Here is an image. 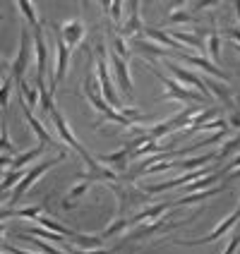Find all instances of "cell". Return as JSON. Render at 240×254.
<instances>
[{"label": "cell", "mask_w": 240, "mask_h": 254, "mask_svg": "<svg viewBox=\"0 0 240 254\" xmlns=\"http://www.w3.org/2000/svg\"><path fill=\"white\" fill-rule=\"evenodd\" d=\"M221 192H226V185H216V187H212V190H202V192L183 194V197L173 199V209H178V206H187V204H197V201H204V199H209V197H216V194H221Z\"/></svg>", "instance_id": "ac0fdd59"}, {"label": "cell", "mask_w": 240, "mask_h": 254, "mask_svg": "<svg viewBox=\"0 0 240 254\" xmlns=\"http://www.w3.org/2000/svg\"><path fill=\"white\" fill-rule=\"evenodd\" d=\"M207 51H209V56H212V63H219V60H221V36H219V31H216V29L209 31Z\"/></svg>", "instance_id": "e575fe53"}, {"label": "cell", "mask_w": 240, "mask_h": 254, "mask_svg": "<svg viewBox=\"0 0 240 254\" xmlns=\"http://www.w3.org/2000/svg\"><path fill=\"white\" fill-rule=\"evenodd\" d=\"M221 115V108L219 106H209V108H204V111H199L195 118H192V123H190V127H187V134H195V132H199V127L207 125L209 120H216Z\"/></svg>", "instance_id": "7402d4cb"}, {"label": "cell", "mask_w": 240, "mask_h": 254, "mask_svg": "<svg viewBox=\"0 0 240 254\" xmlns=\"http://www.w3.org/2000/svg\"><path fill=\"white\" fill-rule=\"evenodd\" d=\"M24 175H27V170H12V168L5 170V175H2V194H7V190L17 187Z\"/></svg>", "instance_id": "1f68e13d"}, {"label": "cell", "mask_w": 240, "mask_h": 254, "mask_svg": "<svg viewBox=\"0 0 240 254\" xmlns=\"http://www.w3.org/2000/svg\"><path fill=\"white\" fill-rule=\"evenodd\" d=\"M166 67H168V72L178 79V82H185V86H192L195 91H199L202 96H207V99L212 101V94H209V89H207V82H204L199 74L190 72L187 67H180V65H178V63H173V60L166 63Z\"/></svg>", "instance_id": "8fae6325"}, {"label": "cell", "mask_w": 240, "mask_h": 254, "mask_svg": "<svg viewBox=\"0 0 240 254\" xmlns=\"http://www.w3.org/2000/svg\"><path fill=\"white\" fill-rule=\"evenodd\" d=\"M65 158H68V154L63 151V154H58L56 158H46V161H39V163H34V166H31V168L27 170V175L22 178V183H19V185H17V187L12 190V197L7 199V201H5L2 206H7L10 201H19V199L24 197V194H27V190H29V187H31L34 183H36V180L41 178V175L46 173V170H51L53 166H58V163H63Z\"/></svg>", "instance_id": "277c9868"}, {"label": "cell", "mask_w": 240, "mask_h": 254, "mask_svg": "<svg viewBox=\"0 0 240 254\" xmlns=\"http://www.w3.org/2000/svg\"><path fill=\"white\" fill-rule=\"evenodd\" d=\"M238 146H240V132L236 134V137H233V139H228L226 144H224V146L216 151V161H224V158H228V156L238 149Z\"/></svg>", "instance_id": "74e56055"}, {"label": "cell", "mask_w": 240, "mask_h": 254, "mask_svg": "<svg viewBox=\"0 0 240 254\" xmlns=\"http://www.w3.org/2000/svg\"><path fill=\"white\" fill-rule=\"evenodd\" d=\"M111 43H113V46H111V51H115L118 56L125 58V60L130 58V48L125 46V39H123V36H113V41Z\"/></svg>", "instance_id": "60d3db41"}, {"label": "cell", "mask_w": 240, "mask_h": 254, "mask_svg": "<svg viewBox=\"0 0 240 254\" xmlns=\"http://www.w3.org/2000/svg\"><path fill=\"white\" fill-rule=\"evenodd\" d=\"M17 5H19V12L24 14V17H27V22L31 24V29L41 27V22H39V14H36V10H34V5H31L29 0H19Z\"/></svg>", "instance_id": "d590c367"}, {"label": "cell", "mask_w": 240, "mask_h": 254, "mask_svg": "<svg viewBox=\"0 0 240 254\" xmlns=\"http://www.w3.org/2000/svg\"><path fill=\"white\" fill-rule=\"evenodd\" d=\"M140 5H142L140 0H132V2H130V17H127L125 24L118 29L123 39H125V36H135L137 31H144V27H142V19H140Z\"/></svg>", "instance_id": "d6986e66"}, {"label": "cell", "mask_w": 240, "mask_h": 254, "mask_svg": "<svg viewBox=\"0 0 240 254\" xmlns=\"http://www.w3.org/2000/svg\"><path fill=\"white\" fill-rule=\"evenodd\" d=\"M29 63H31V31L27 27H22V36H19V51L14 56L12 65H10V77L19 84L24 79V72H27Z\"/></svg>", "instance_id": "ba28073f"}, {"label": "cell", "mask_w": 240, "mask_h": 254, "mask_svg": "<svg viewBox=\"0 0 240 254\" xmlns=\"http://www.w3.org/2000/svg\"><path fill=\"white\" fill-rule=\"evenodd\" d=\"M123 5H125V2H120V0H113V2H111V17H113L115 24H120V19H123Z\"/></svg>", "instance_id": "b9f144b4"}, {"label": "cell", "mask_w": 240, "mask_h": 254, "mask_svg": "<svg viewBox=\"0 0 240 254\" xmlns=\"http://www.w3.org/2000/svg\"><path fill=\"white\" fill-rule=\"evenodd\" d=\"M108 60L113 65V72H115V82L120 86V91L125 94L130 101H135V91H132V79H130V72H127V60L120 58L115 51L108 48Z\"/></svg>", "instance_id": "7c38bea8"}, {"label": "cell", "mask_w": 240, "mask_h": 254, "mask_svg": "<svg viewBox=\"0 0 240 254\" xmlns=\"http://www.w3.org/2000/svg\"><path fill=\"white\" fill-rule=\"evenodd\" d=\"M233 7H236V14H238V19H240V0H236V2H233Z\"/></svg>", "instance_id": "681fc988"}, {"label": "cell", "mask_w": 240, "mask_h": 254, "mask_svg": "<svg viewBox=\"0 0 240 254\" xmlns=\"http://www.w3.org/2000/svg\"><path fill=\"white\" fill-rule=\"evenodd\" d=\"M130 156H132V149L125 144L123 149H118V151H113V154L96 156V161H99L101 166H118V168H125L127 161H130Z\"/></svg>", "instance_id": "44dd1931"}, {"label": "cell", "mask_w": 240, "mask_h": 254, "mask_svg": "<svg viewBox=\"0 0 240 254\" xmlns=\"http://www.w3.org/2000/svg\"><path fill=\"white\" fill-rule=\"evenodd\" d=\"M22 240H27L31 247H36L39 252H43V254H70V252H63V250H58V247H53L51 242H46V240H41V238H29V235H19Z\"/></svg>", "instance_id": "4dcf8cb0"}, {"label": "cell", "mask_w": 240, "mask_h": 254, "mask_svg": "<svg viewBox=\"0 0 240 254\" xmlns=\"http://www.w3.org/2000/svg\"><path fill=\"white\" fill-rule=\"evenodd\" d=\"M17 103H19V108H22V113H24V118H27V123H29V127L34 129V134L41 139V144H46V146H56V141H53V137L46 132V127L41 125V120L39 118H34V113H31V108H29V103L24 101V96L19 94L17 96Z\"/></svg>", "instance_id": "5bb4252c"}, {"label": "cell", "mask_w": 240, "mask_h": 254, "mask_svg": "<svg viewBox=\"0 0 240 254\" xmlns=\"http://www.w3.org/2000/svg\"><path fill=\"white\" fill-rule=\"evenodd\" d=\"M84 34H86V29L82 24V19H70V22H65L60 27V36H63V41L68 43V48H75L77 43H82Z\"/></svg>", "instance_id": "2e32d148"}, {"label": "cell", "mask_w": 240, "mask_h": 254, "mask_svg": "<svg viewBox=\"0 0 240 254\" xmlns=\"http://www.w3.org/2000/svg\"><path fill=\"white\" fill-rule=\"evenodd\" d=\"M226 120H228V125H231V127L240 129V103H238V106H233V111H231V115H228Z\"/></svg>", "instance_id": "ee69618b"}, {"label": "cell", "mask_w": 240, "mask_h": 254, "mask_svg": "<svg viewBox=\"0 0 240 254\" xmlns=\"http://www.w3.org/2000/svg\"><path fill=\"white\" fill-rule=\"evenodd\" d=\"M0 151H2V156H19L17 154V149H14V144L10 141V134H7V123H2L0 125Z\"/></svg>", "instance_id": "8d00e7d4"}, {"label": "cell", "mask_w": 240, "mask_h": 254, "mask_svg": "<svg viewBox=\"0 0 240 254\" xmlns=\"http://www.w3.org/2000/svg\"><path fill=\"white\" fill-rule=\"evenodd\" d=\"M175 58H180L183 63H187V65H195V67H199V70H204L209 77H216L219 82H228V74L216 63H212L207 56H192V53H175Z\"/></svg>", "instance_id": "4fadbf2b"}, {"label": "cell", "mask_w": 240, "mask_h": 254, "mask_svg": "<svg viewBox=\"0 0 240 254\" xmlns=\"http://www.w3.org/2000/svg\"><path fill=\"white\" fill-rule=\"evenodd\" d=\"M34 53H36V86H48L46 84L48 46H46V31H43V24L34 29Z\"/></svg>", "instance_id": "30bf717a"}, {"label": "cell", "mask_w": 240, "mask_h": 254, "mask_svg": "<svg viewBox=\"0 0 240 254\" xmlns=\"http://www.w3.org/2000/svg\"><path fill=\"white\" fill-rule=\"evenodd\" d=\"M166 149L159 144L156 139H152L149 144H144V146H140L137 151H132V156H130V161H140L142 156H154V154H163Z\"/></svg>", "instance_id": "d6a6232c"}, {"label": "cell", "mask_w": 240, "mask_h": 254, "mask_svg": "<svg viewBox=\"0 0 240 254\" xmlns=\"http://www.w3.org/2000/svg\"><path fill=\"white\" fill-rule=\"evenodd\" d=\"M39 226L48 228L51 233H58V235H63V238H68V240H72V238L77 235V230L68 228L65 223H60V221H56V218H46V216H41V218H39Z\"/></svg>", "instance_id": "484cf974"}, {"label": "cell", "mask_w": 240, "mask_h": 254, "mask_svg": "<svg viewBox=\"0 0 240 254\" xmlns=\"http://www.w3.org/2000/svg\"><path fill=\"white\" fill-rule=\"evenodd\" d=\"M27 233H31L34 238H41L46 242H56V245H63V242L68 240V238H63L58 233H51L48 228H43V226H31V228H27Z\"/></svg>", "instance_id": "f546056e"}, {"label": "cell", "mask_w": 240, "mask_h": 254, "mask_svg": "<svg viewBox=\"0 0 240 254\" xmlns=\"http://www.w3.org/2000/svg\"><path fill=\"white\" fill-rule=\"evenodd\" d=\"M240 223V204H238V209L231 213L228 218H224L219 226L214 228L209 235H204V238H197V240H173L175 245H180V247H197V245H207V242H216V240H221L224 235H228L233 228Z\"/></svg>", "instance_id": "9c48e42d"}, {"label": "cell", "mask_w": 240, "mask_h": 254, "mask_svg": "<svg viewBox=\"0 0 240 254\" xmlns=\"http://www.w3.org/2000/svg\"><path fill=\"white\" fill-rule=\"evenodd\" d=\"M43 206H46V204H31V206H24V209H14V211L2 209V223H5L7 218H12V216H17V218H39V213L43 211Z\"/></svg>", "instance_id": "d4e9b609"}, {"label": "cell", "mask_w": 240, "mask_h": 254, "mask_svg": "<svg viewBox=\"0 0 240 254\" xmlns=\"http://www.w3.org/2000/svg\"><path fill=\"white\" fill-rule=\"evenodd\" d=\"M207 89H209V94L216 96L221 103H226V106L233 103V101H231V91H228L226 84H221V82H216V79H207ZM231 108H233V106H231Z\"/></svg>", "instance_id": "f1b7e54d"}, {"label": "cell", "mask_w": 240, "mask_h": 254, "mask_svg": "<svg viewBox=\"0 0 240 254\" xmlns=\"http://www.w3.org/2000/svg\"><path fill=\"white\" fill-rule=\"evenodd\" d=\"M51 118H53V125H56L58 134H60V139L65 141L68 146H72V151H75V154H80V158L84 161L86 168L91 170V173H106V170H108V168H103L99 161H96V156H91V154H89V151L84 149V146H82V144L77 141L75 132H72L70 127H68V120L63 118V113H60L58 108H53V111H51Z\"/></svg>", "instance_id": "7a4b0ae2"}, {"label": "cell", "mask_w": 240, "mask_h": 254, "mask_svg": "<svg viewBox=\"0 0 240 254\" xmlns=\"http://www.w3.org/2000/svg\"><path fill=\"white\" fill-rule=\"evenodd\" d=\"M197 113H199V111L195 108V106H187V108H183V111H180L178 115L168 118L166 123L152 125V127H149V134H152V137L159 141L161 137H166V134L175 132V129H187V127H190V123H192V118H195Z\"/></svg>", "instance_id": "8992f818"}, {"label": "cell", "mask_w": 240, "mask_h": 254, "mask_svg": "<svg viewBox=\"0 0 240 254\" xmlns=\"http://www.w3.org/2000/svg\"><path fill=\"white\" fill-rule=\"evenodd\" d=\"M238 178H240V168H236V170H231V173H228L226 180H238Z\"/></svg>", "instance_id": "c3c4849f"}, {"label": "cell", "mask_w": 240, "mask_h": 254, "mask_svg": "<svg viewBox=\"0 0 240 254\" xmlns=\"http://www.w3.org/2000/svg\"><path fill=\"white\" fill-rule=\"evenodd\" d=\"M233 48H236V51H238V53H240V43H233Z\"/></svg>", "instance_id": "f907efd6"}, {"label": "cell", "mask_w": 240, "mask_h": 254, "mask_svg": "<svg viewBox=\"0 0 240 254\" xmlns=\"http://www.w3.org/2000/svg\"><path fill=\"white\" fill-rule=\"evenodd\" d=\"M68 252L70 254H113L115 250H106V247H101V250H80V247H68Z\"/></svg>", "instance_id": "7bdbcfd3"}, {"label": "cell", "mask_w": 240, "mask_h": 254, "mask_svg": "<svg viewBox=\"0 0 240 254\" xmlns=\"http://www.w3.org/2000/svg\"><path fill=\"white\" fill-rule=\"evenodd\" d=\"M142 63H144L147 67H152L154 77L166 86V94H163V96H159L156 101H166L168 99V101H183V103H204V101H209L207 96H202L199 91L190 89V86H183L178 79H173V77H168V74H163V72L156 67V63H149V60H144V58H142Z\"/></svg>", "instance_id": "6da1fadb"}, {"label": "cell", "mask_w": 240, "mask_h": 254, "mask_svg": "<svg viewBox=\"0 0 240 254\" xmlns=\"http://www.w3.org/2000/svg\"><path fill=\"white\" fill-rule=\"evenodd\" d=\"M226 34L231 36V39H233V41H240V29H228Z\"/></svg>", "instance_id": "7dc6e473"}, {"label": "cell", "mask_w": 240, "mask_h": 254, "mask_svg": "<svg viewBox=\"0 0 240 254\" xmlns=\"http://www.w3.org/2000/svg\"><path fill=\"white\" fill-rule=\"evenodd\" d=\"M236 168H240V154L236 156V158H233L231 163H226V166L219 170V173H221V175H226V173H231V170H236Z\"/></svg>", "instance_id": "f6af8a7d"}, {"label": "cell", "mask_w": 240, "mask_h": 254, "mask_svg": "<svg viewBox=\"0 0 240 254\" xmlns=\"http://www.w3.org/2000/svg\"><path fill=\"white\" fill-rule=\"evenodd\" d=\"M166 211H173V201H159V204H152V206L142 209V211H137L132 218H130V228L140 226V223H147V221H156V218H161V213H166Z\"/></svg>", "instance_id": "9a60e30c"}, {"label": "cell", "mask_w": 240, "mask_h": 254, "mask_svg": "<svg viewBox=\"0 0 240 254\" xmlns=\"http://www.w3.org/2000/svg\"><path fill=\"white\" fill-rule=\"evenodd\" d=\"M53 34H56V74L51 77V84H48V91L56 96L58 91V84L65 79V74H68V65H70V48H68V43L63 41V36H60V27L53 24Z\"/></svg>", "instance_id": "5b68a950"}, {"label": "cell", "mask_w": 240, "mask_h": 254, "mask_svg": "<svg viewBox=\"0 0 240 254\" xmlns=\"http://www.w3.org/2000/svg\"><path fill=\"white\" fill-rule=\"evenodd\" d=\"M96 77H99V84H101V94L106 103L120 111L123 113V106H120V99H118V91H115L113 82H111V74H108V53H106V46L99 43L96 46Z\"/></svg>", "instance_id": "3957f363"}, {"label": "cell", "mask_w": 240, "mask_h": 254, "mask_svg": "<svg viewBox=\"0 0 240 254\" xmlns=\"http://www.w3.org/2000/svg\"><path fill=\"white\" fill-rule=\"evenodd\" d=\"M91 187V180H80V183L70 187V192H68V199H63V209H72L75 206V201L84 194L86 190Z\"/></svg>", "instance_id": "4316f807"}, {"label": "cell", "mask_w": 240, "mask_h": 254, "mask_svg": "<svg viewBox=\"0 0 240 254\" xmlns=\"http://www.w3.org/2000/svg\"><path fill=\"white\" fill-rule=\"evenodd\" d=\"M127 228H130V218H123V216H118L113 223H108V226L101 230L99 238H101V240H108V238H113V235L123 233V230H127Z\"/></svg>", "instance_id": "83f0119b"}, {"label": "cell", "mask_w": 240, "mask_h": 254, "mask_svg": "<svg viewBox=\"0 0 240 254\" xmlns=\"http://www.w3.org/2000/svg\"><path fill=\"white\" fill-rule=\"evenodd\" d=\"M12 77L7 74L5 79H2V91H0V103H2V108H7V103H10V91H12Z\"/></svg>", "instance_id": "ab89813d"}, {"label": "cell", "mask_w": 240, "mask_h": 254, "mask_svg": "<svg viewBox=\"0 0 240 254\" xmlns=\"http://www.w3.org/2000/svg\"><path fill=\"white\" fill-rule=\"evenodd\" d=\"M187 221H168V218H156V221H147L144 226H135V230L127 235V242H137V240H147L152 235H159V233H170V230H178L183 228Z\"/></svg>", "instance_id": "52a82bcc"}, {"label": "cell", "mask_w": 240, "mask_h": 254, "mask_svg": "<svg viewBox=\"0 0 240 254\" xmlns=\"http://www.w3.org/2000/svg\"><path fill=\"white\" fill-rule=\"evenodd\" d=\"M132 46H135V51L142 53L144 60H149V63H154L156 58H168L170 56L168 48H163V46H159V43H154V41H142V39H135Z\"/></svg>", "instance_id": "e0dca14e"}, {"label": "cell", "mask_w": 240, "mask_h": 254, "mask_svg": "<svg viewBox=\"0 0 240 254\" xmlns=\"http://www.w3.org/2000/svg\"><path fill=\"white\" fill-rule=\"evenodd\" d=\"M212 161H216V151L214 154L195 156V158H187V161H175V168H183L185 173H190V170L207 168V163H212Z\"/></svg>", "instance_id": "cb8c5ba5"}, {"label": "cell", "mask_w": 240, "mask_h": 254, "mask_svg": "<svg viewBox=\"0 0 240 254\" xmlns=\"http://www.w3.org/2000/svg\"><path fill=\"white\" fill-rule=\"evenodd\" d=\"M17 86H19V94H22V96H24V101L29 103V108H34V106H39V103H41V94H39V89L29 86L24 79H22Z\"/></svg>", "instance_id": "836d02e7"}, {"label": "cell", "mask_w": 240, "mask_h": 254, "mask_svg": "<svg viewBox=\"0 0 240 254\" xmlns=\"http://www.w3.org/2000/svg\"><path fill=\"white\" fill-rule=\"evenodd\" d=\"M43 149H46V144H39V146H34V149H29V151H22L19 156H14V158H12L10 168H12V170H24V166L34 163V161L43 154Z\"/></svg>", "instance_id": "603a6c76"}, {"label": "cell", "mask_w": 240, "mask_h": 254, "mask_svg": "<svg viewBox=\"0 0 240 254\" xmlns=\"http://www.w3.org/2000/svg\"><path fill=\"white\" fill-rule=\"evenodd\" d=\"M144 34H147V39L149 41H156V43H161V46H168V48H173V51H178V53H185L183 48V43H178L170 34H166V31H161V29H156V27H144Z\"/></svg>", "instance_id": "ffe728a7"}, {"label": "cell", "mask_w": 240, "mask_h": 254, "mask_svg": "<svg viewBox=\"0 0 240 254\" xmlns=\"http://www.w3.org/2000/svg\"><path fill=\"white\" fill-rule=\"evenodd\" d=\"M2 252H12V254H34V252H27V250H19V247H14V245H10L7 240L2 242Z\"/></svg>", "instance_id": "bcb514c9"}, {"label": "cell", "mask_w": 240, "mask_h": 254, "mask_svg": "<svg viewBox=\"0 0 240 254\" xmlns=\"http://www.w3.org/2000/svg\"><path fill=\"white\" fill-rule=\"evenodd\" d=\"M183 22H192V12L190 10H173L168 14V24H183Z\"/></svg>", "instance_id": "f35d334b"}]
</instances>
